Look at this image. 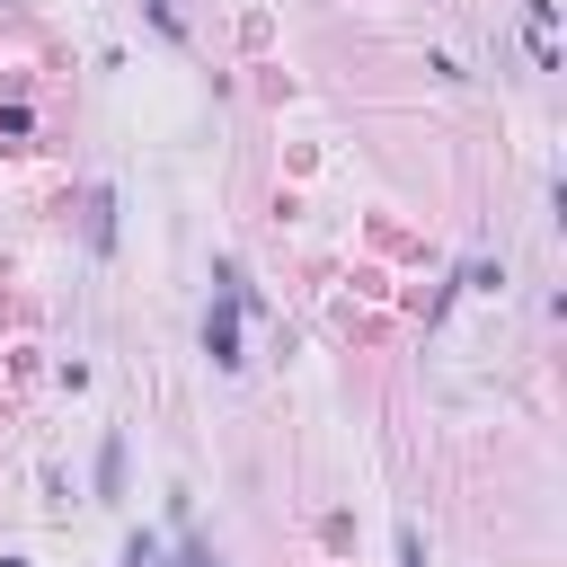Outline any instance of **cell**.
<instances>
[{"label":"cell","instance_id":"6","mask_svg":"<svg viewBox=\"0 0 567 567\" xmlns=\"http://www.w3.org/2000/svg\"><path fill=\"white\" fill-rule=\"evenodd\" d=\"M0 133H9V142H27V133H35V115H27V106H0Z\"/></svg>","mask_w":567,"mask_h":567},{"label":"cell","instance_id":"7","mask_svg":"<svg viewBox=\"0 0 567 567\" xmlns=\"http://www.w3.org/2000/svg\"><path fill=\"white\" fill-rule=\"evenodd\" d=\"M399 567H425V532H416V523L399 532Z\"/></svg>","mask_w":567,"mask_h":567},{"label":"cell","instance_id":"4","mask_svg":"<svg viewBox=\"0 0 567 567\" xmlns=\"http://www.w3.org/2000/svg\"><path fill=\"white\" fill-rule=\"evenodd\" d=\"M89 239H97V248H115V195H106V186L89 195Z\"/></svg>","mask_w":567,"mask_h":567},{"label":"cell","instance_id":"5","mask_svg":"<svg viewBox=\"0 0 567 567\" xmlns=\"http://www.w3.org/2000/svg\"><path fill=\"white\" fill-rule=\"evenodd\" d=\"M142 9H151V27H159L168 44H186V18H177V0H142Z\"/></svg>","mask_w":567,"mask_h":567},{"label":"cell","instance_id":"1","mask_svg":"<svg viewBox=\"0 0 567 567\" xmlns=\"http://www.w3.org/2000/svg\"><path fill=\"white\" fill-rule=\"evenodd\" d=\"M204 354H213V372H239V363H248V354H239V310H230L221 292L204 301Z\"/></svg>","mask_w":567,"mask_h":567},{"label":"cell","instance_id":"3","mask_svg":"<svg viewBox=\"0 0 567 567\" xmlns=\"http://www.w3.org/2000/svg\"><path fill=\"white\" fill-rule=\"evenodd\" d=\"M115 496H124V434L97 443V505H115Z\"/></svg>","mask_w":567,"mask_h":567},{"label":"cell","instance_id":"2","mask_svg":"<svg viewBox=\"0 0 567 567\" xmlns=\"http://www.w3.org/2000/svg\"><path fill=\"white\" fill-rule=\"evenodd\" d=\"M523 35H532V62L558 71V0H532V9H523Z\"/></svg>","mask_w":567,"mask_h":567},{"label":"cell","instance_id":"8","mask_svg":"<svg viewBox=\"0 0 567 567\" xmlns=\"http://www.w3.org/2000/svg\"><path fill=\"white\" fill-rule=\"evenodd\" d=\"M0 567H27V558H0Z\"/></svg>","mask_w":567,"mask_h":567}]
</instances>
